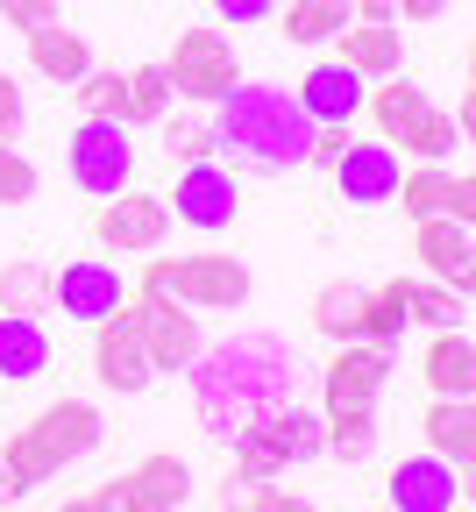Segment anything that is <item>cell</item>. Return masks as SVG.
I'll use <instances>...</instances> for the list:
<instances>
[{
  "mask_svg": "<svg viewBox=\"0 0 476 512\" xmlns=\"http://www.w3.org/2000/svg\"><path fill=\"white\" fill-rule=\"evenodd\" d=\"M214 150H228L235 171H256V178H285L299 164H313V121L292 93L278 86H235L221 100V121H214Z\"/></svg>",
  "mask_w": 476,
  "mask_h": 512,
  "instance_id": "6da1fadb",
  "label": "cell"
},
{
  "mask_svg": "<svg viewBox=\"0 0 476 512\" xmlns=\"http://www.w3.org/2000/svg\"><path fill=\"white\" fill-rule=\"evenodd\" d=\"M292 363L270 349V342H235V349H214L207 370H199V413H207L221 434H235L242 420H256L263 406L292 399Z\"/></svg>",
  "mask_w": 476,
  "mask_h": 512,
  "instance_id": "7a4b0ae2",
  "label": "cell"
},
{
  "mask_svg": "<svg viewBox=\"0 0 476 512\" xmlns=\"http://www.w3.org/2000/svg\"><path fill=\"white\" fill-rule=\"evenodd\" d=\"M363 107L377 114V143H391V150L405 143L420 164H448V157L462 150L455 114H448V107H434V100H427V86H405V72H398L391 86H377Z\"/></svg>",
  "mask_w": 476,
  "mask_h": 512,
  "instance_id": "3957f363",
  "label": "cell"
},
{
  "mask_svg": "<svg viewBox=\"0 0 476 512\" xmlns=\"http://www.w3.org/2000/svg\"><path fill=\"white\" fill-rule=\"evenodd\" d=\"M143 292H164L178 306H199V313H235L249 306L256 278L242 256H150V271H143Z\"/></svg>",
  "mask_w": 476,
  "mask_h": 512,
  "instance_id": "277c9868",
  "label": "cell"
},
{
  "mask_svg": "<svg viewBox=\"0 0 476 512\" xmlns=\"http://www.w3.org/2000/svg\"><path fill=\"white\" fill-rule=\"evenodd\" d=\"M164 79H171V93L192 100V107H221V100L242 86V64H235L228 29H214V22L178 29V43H171V57H164Z\"/></svg>",
  "mask_w": 476,
  "mask_h": 512,
  "instance_id": "5b68a950",
  "label": "cell"
},
{
  "mask_svg": "<svg viewBox=\"0 0 476 512\" xmlns=\"http://www.w3.org/2000/svg\"><path fill=\"white\" fill-rule=\"evenodd\" d=\"M64 171H72L79 192H93V200H114V192H128L135 178V143H128V121H79L72 143H64Z\"/></svg>",
  "mask_w": 476,
  "mask_h": 512,
  "instance_id": "8992f818",
  "label": "cell"
},
{
  "mask_svg": "<svg viewBox=\"0 0 476 512\" xmlns=\"http://www.w3.org/2000/svg\"><path fill=\"white\" fill-rule=\"evenodd\" d=\"M121 313L135 320V335H143L150 370H192L199 349H207V342H199V313H185V306L164 299V292H128Z\"/></svg>",
  "mask_w": 476,
  "mask_h": 512,
  "instance_id": "52a82bcc",
  "label": "cell"
},
{
  "mask_svg": "<svg viewBox=\"0 0 476 512\" xmlns=\"http://www.w3.org/2000/svg\"><path fill=\"white\" fill-rule=\"evenodd\" d=\"M185 498H192V470H185V456H171V448H157V456H143L128 477H107L93 491L100 512H178Z\"/></svg>",
  "mask_w": 476,
  "mask_h": 512,
  "instance_id": "ba28073f",
  "label": "cell"
},
{
  "mask_svg": "<svg viewBox=\"0 0 476 512\" xmlns=\"http://www.w3.org/2000/svg\"><path fill=\"white\" fill-rule=\"evenodd\" d=\"M164 207H171L185 228H199V235H221V228L242 221V178H235V164L199 157V164L178 171V192H171Z\"/></svg>",
  "mask_w": 476,
  "mask_h": 512,
  "instance_id": "9c48e42d",
  "label": "cell"
},
{
  "mask_svg": "<svg viewBox=\"0 0 476 512\" xmlns=\"http://www.w3.org/2000/svg\"><path fill=\"white\" fill-rule=\"evenodd\" d=\"M235 434H249L256 448L278 470H292V463H313V456H327V420L320 413H306L299 399H278V406H263L256 420H242Z\"/></svg>",
  "mask_w": 476,
  "mask_h": 512,
  "instance_id": "30bf717a",
  "label": "cell"
},
{
  "mask_svg": "<svg viewBox=\"0 0 476 512\" xmlns=\"http://www.w3.org/2000/svg\"><path fill=\"white\" fill-rule=\"evenodd\" d=\"M50 299L64 306V320H86V328H100L107 313H121L128 285H121V271L107 264V256H72L64 271H50Z\"/></svg>",
  "mask_w": 476,
  "mask_h": 512,
  "instance_id": "8fae6325",
  "label": "cell"
},
{
  "mask_svg": "<svg viewBox=\"0 0 476 512\" xmlns=\"http://www.w3.org/2000/svg\"><path fill=\"white\" fill-rule=\"evenodd\" d=\"M391 384V349L377 342H342L327 363V413H377Z\"/></svg>",
  "mask_w": 476,
  "mask_h": 512,
  "instance_id": "7c38bea8",
  "label": "cell"
},
{
  "mask_svg": "<svg viewBox=\"0 0 476 512\" xmlns=\"http://www.w3.org/2000/svg\"><path fill=\"white\" fill-rule=\"evenodd\" d=\"M93 228H100V242L121 249V256H150V249H164V235H171V207H164V192H114Z\"/></svg>",
  "mask_w": 476,
  "mask_h": 512,
  "instance_id": "4fadbf2b",
  "label": "cell"
},
{
  "mask_svg": "<svg viewBox=\"0 0 476 512\" xmlns=\"http://www.w3.org/2000/svg\"><path fill=\"white\" fill-rule=\"evenodd\" d=\"M327 171H334V192H342L349 207H391L398 200V178H405V164H398L391 143H356V136H349V150L334 157Z\"/></svg>",
  "mask_w": 476,
  "mask_h": 512,
  "instance_id": "5bb4252c",
  "label": "cell"
},
{
  "mask_svg": "<svg viewBox=\"0 0 476 512\" xmlns=\"http://www.w3.org/2000/svg\"><path fill=\"white\" fill-rule=\"evenodd\" d=\"M93 377L107 384V392H128V399L157 384L150 349H143V335H135V320H128V313H107L100 328H93Z\"/></svg>",
  "mask_w": 476,
  "mask_h": 512,
  "instance_id": "9a60e30c",
  "label": "cell"
},
{
  "mask_svg": "<svg viewBox=\"0 0 476 512\" xmlns=\"http://www.w3.org/2000/svg\"><path fill=\"white\" fill-rule=\"evenodd\" d=\"M299 107H306V121L313 128H349L356 114H363V72H349L342 57H327V64H313V72L299 79V93H292Z\"/></svg>",
  "mask_w": 476,
  "mask_h": 512,
  "instance_id": "2e32d148",
  "label": "cell"
},
{
  "mask_svg": "<svg viewBox=\"0 0 476 512\" xmlns=\"http://www.w3.org/2000/svg\"><path fill=\"white\" fill-rule=\"evenodd\" d=\"M29 427H36V441L50 448V456H57V470H64V463H86L93 448L107 441V420H100L93 399H50Z\"/></svg>",
  "mask_w": 476,
  "mask_h": 512,
  "instance_id": "e0dca14e",
  "label": "cell"
},
{
  "mask_svg": "<svg viewBox=\"0 0 476 512\" xmlns=\"http://www.w3.org/2000/svg\"><path fill=\"white\" fill-rule=\"evenodd\" d=\"M384 491H391V512H455V505H462L455 470L434 456V448H427V456H405Z\"/></svg>",
  "mask_w": 476,
  "mask_h": 512,
  "instance_id": "ac0fdd59",
  "label": "cell"
},
{
  "mask_svg": "<svg viewBox=\"0 0 476 512\" xmlns=\"http://www.w3.org/2000/svg\"><path fill=\"white\" fill-rule=\"evenodd\" d=\"M420 377L434 399H476V342L462 328H434L427 356H420Z\"/></svg>",
  "mask_w": 476,
  "mask_h": 512,
  "instance_id": "d6986e66",
  "label": "cell"
},
{
  "mask_svg": "<svg viewBox=\"0 0 476 512\" xmlns=\"http://www.w3.org/2000/svg\"><path fill=\"white\" fill-rule=\"evenodd\" d=\"M334 43H342V64L363 79H398L405 72V29L398 22H349Z\"/></svg>",
  "mask_w": 476,
  "mask_h": 512,
  "instance_id": "ffe728a7",
  "label": "cell"
},
{
  "mask_svg": "<svg viewBox=\"0 0 476 512\" xmlns=\"http://www.w3.org/2000/svg\"><path fill=\"white\" fill-rule=\"evenodd\" d=\"M29 64H36L50 86H79V79L93 72V43H86L79 29L50 22V29H29Z\"/></svg>",
  "mask_w": 476,
  "mask_h": 512,
  "instance_id": "44dd1931",
  "label": "cell"
},
{
  "mask_svg": "<svg viewBox=\"0 0 476 512\" xmlns=\"http://www.w3.org/2000/svg\"><path fill=\"white\" fill-rule=\"evenodd\" d=\"M413 256L427 264V278H441V285H455V292H462V271H469L476 242H469V228H462V221L434 214V221H420V235H413Z\"/></svg>",
  "mask_w": 476,
  "mask_h": 512,
  "instance_id": "7402d4cb",
  "label": "cell"
},
{
  "mask_svg": "<svg viewBox=\"0 0 476 512\" xmlns=\"http://www.w3.org/2000/svg\"><path fill=\"white\" fill-rule=\"evenodd\" d=\"M420 427H427V448H434L448 470H469L476 463V399H434Z\"/></svg>",
  "mask_w": 476,
  "mask_h": 512,
  "instance_id": "603a6c76",
  "label": "cell"
},
{
  "mask_svg": "<svg viewBox=\"0 0 476 512\" xmlns=\"http://www.w3.org/2000/svg\"><path fill=\"white\" fill-rule=\"evenodd\" d=\"M50 370V335L36 313H0V377L8 384H29Z\"/></svg>",
  "mask_w": 476,
  "mask_h": 512,
  "instance_id": "cb8c5ba5",
  "label": "cell"
},
{
  "mask_svg": "<svg viewBox=\"0 0 476 512\" xmlns=\"http://www.w3.org/2000/svg\"><path fill=\"white\" fill-rule=\"evenodd\" d=\"M349 22H356V15H349V0H285V8H278V36L299 43V50L334 43Z\"/></svg>",
  "mask_w": 476,
  "mask_h": 512,
  "instance_id": "d4e9b609",
  "label": "cell"
},
{
  "mask_svg": "<svg viewBox=\"0 0 476 512\" xmlns=\"http://www.w3.org/2000/svg\"><path fill=\"white\" fill-rule=\"evenodd\" d=\"M405 328H413V278H391V285L363 292V342L391 349Z\"/></svg>",
  "mask_w": 476,
  "mask_h": 512,
  "instance_id": "484cf974",
  "label": "cell"
},
{
  "mask_svg": "<svg viewBox=\"0 0 476 512\" xmlns=\"http://www.w3.org/2000/svg\"><path fill=\"white\" fill-rule=\"evenodd\" d=\"M171 79H164V64H135V72H121V121L128 128H150L171 114Z\"/></svg>",
  "mask_w": 476,
  "mask_h": 512,
  "instance_id": "4316f807",
  "label": "cell"
},
{
  "mask_svg": "<svg viewBox=\"0 0 476 512\" xmlns=\"http://www.w3.org/2000/svg\"><path fill=\"white\" fill-rule=\"evenodd\" d=\"M313 328L342 349V342H363V285H327L313 299Z\"/></svg>",
  "mask_w": 476,
  "mask_h": 512,
  "instance_id": "83f0119b",
  "label": "cell"
},
{
  "mask_svg": "<svg viewBox=\"0 0 476 512\" xmlns=\"http://www.w3.org/2000/svg\"><path fill=\"white\" fill-rule=\"evenodd\" d=\"M448 192H455V171H441V164H420V171L398 178V200H405V214H413V221L448 214Z\"/></svg>",
  "mask_w": 476,
  "mask_h": 512,
  "instance_id": "f1b7e54d",
  "label": "cell"
},
{
  "mask_svg": "<svg viewBox=\"0 0 476 512\" xmlns=\"http://www.w3.org/2000/svg\"><path fill=\"white\" fill-rule=\"evenodd\" d=\"M0 463H8V477L22 484V498H29L36 484H50V477H57V456H50L43 441H36V427H22L8 448H0Z\"/></svg>",
  "mask_w": 476,
  "mask_h": 512,
  "instance_id": "f546056e",
  "label": "cell"
},
{
  "mask_svg": "<svg viewBox=\"0 0 476 512\" xmlns=\"http://www.w3.org/2000/svg\"><path fill=\"white\" fill-rule=\"evenodd\" d=\"M320 420H327V456L370 463V448H377V413H320Z\"/></svg>",
  "mask_w": 476,
  "mask_h": 512,
  "instance_id": "4dcf8cb0",
  "label": "cell"
},
{
  "mask_svg": "<svg viewBox=\"0 0 476 512\" xmlns=\"http://www.w3.org/2000/svg\"><path fill=\"white\" fill-rule=\"evenodd\" d=\"M50 306V271L43 264H8L0 271V313H43Z\"/></svg>",
  "mask_w": 476,
  "mask_h": 512,
  "instance_id": "1f68e13d",
  "label": "cell"
},
{
  "mask_svg": "<svg viewBox=\"0 0 476 512\" xmlns=\"http://www.w3.org/2000/svg\"><path fill=\"white\" fill-rule=\"evenodd\" d=\"M413 320L420 328H462V292L441 278H413Z\"/></svg>",
  "mask_w": 476,
  "mask_h": 512,
  "instance_id": "d6a6232c",
  "label": "cell"
},
{
  "mask_svg": "<svg viewBox=\"0 0 476 512\" xmlns=\"http://www.w3.org/2000/svg\"><path fill=\"white\" fill-rule=\"evenodd\" d=\"M72 93H79V107H86L93 121H121V72H100V64H93Z\"/></svg>",
  "mask_w": 476,
  "mask_h": 512,
  "instance_id": "836d02e7",
  "label": "cell"
},
{
  "mask_svg": "<svg viewBox=\"0 0 476 512\" xmlns=\"http://www.w3.org/2000/svg\"><path fill=\"white\" fill-rule=\"evenodd\" d=\"M36 164L22 157V150H8V143H0V207H22V200H36Z\"/></svg>",
  "mask_w": 476,
  "mask_h": 512,
  "instance_id": "e575fe53",
  "label": "cell"
},
{
  "mask_svg": "<svg viewBox=\"0 0 476 512\" xmlns=\"http://www.w3.org/2000/svg\"><path fill=\"white\" fill-rule=\"evenodd\" d=\"M164 121H171V114H164ZM164 150H171V164H178V157L199 164V157H214V128H207V121H171Z\"/></svg>",
  "mask_w": 476,
  "mask_h": 512,
  "instance_id": "d590c367",
  "label": "cell"
},
{
  "mask_svg": "<svg viewBox=\"0 0 476 512\" xmlns=\"http://www.w3.org/2000/svg\"><path fill=\"white\" fill-rule=\"evenodd\" d=\"M0 22H8V29H50L57 22V0H0Z\"/></svg>",
  "mask_w": 476,
  "mask_h": 512,
  "instance_id": "8d00e7d4",
  "label": "cell"
},
{
  "mask_svg": "<svg viewBox=\"0 0 476 512\" xmlns=\"http://www.w3.org/2000/svg\"><path fill=\"white\" fill-rule=\"evenodd\" d=\"M285 0H214V15L221 22H235V29H249V22H270Z\"/></svg>",
  "mask_w": 476,
  "mask_h": 512,
  "instance_id": "74e56055",
  "label": "cell"
},
{
  "mask_svg": "<svg viewBox=\"0 0 476 512\" xmlns=\"http://www.w3.org/2000/svg\"><path fill=\"white\" fill-rule=\"evenodd\" d=\"M22 86H15V72H0V143H15V128H22Z\"/></svg>",
  "mask_w": 476,
  "mask_h": 512,
  "instance_id": "f35d334b",
  "label": "cell"
},
{
  "mask_svg": "<svg viewBox=\"0 0 476 512\" xmlns=\"http://www.w3.org/2000/svg\"><path fill=\"white\" fill-rule=\"evenodd\" d=\"M256 498H263V484L228 470V484H221V512H256Z\"/></svg>",
  "mask_w": 476,
  "mask_h": 512,
  "instance_id": "ab89813d",
  "label": "cell"
},
{
  "mask_svg": "<svg viewBox=\"0 0 476 512\" xmlns=\"http://www.w3.org/2000/svg\"><path fill=\"white\" fill-rule=\"evenodd\" d=\"M256 512H320L306 491H278V484H263V498H256Z\"/></svg>",
  "mask_w": 476,
  "mask_h": 512,
  "instance_id": "60d3db41",
  "label": "cell"
},
{
  "mask_svg": "<svg viewBox=\"0 0 476 512\" xmlns=\"http://www.w3.org/2000/svg\"><path fill=\"white\" fill-rule=\"evenodd\" d=\"M448 221L476 228V178H455V192H448Z\"/></svg>",
  "mask_w": 476,
  "mask_h": 512,
  "instance_id": "b9f144b4",
  "label": "cell"
},
{
  "mask_svg": "<svg viewBox=\"0 0 476 512\" xmlns=\"http://www.w3.org/2000/svg\"><path fill=\"white\" fill-rule=\"evenodd\" d=\"M349 150V128H313V164H334Z\"/></svg>",
  "mask_w": 476,
  "mask_h": 512,
  "instance_id": "7bdbcfd3",
  "label": "cell"
},
{
  "mask_svg": "<svg viewBox=\"0 0 476 512\" xmlns=\"http://www.w3.org/2000/svg\"><path fill=\"white\" fill-rule=\"evenodd\" d=\"M448 0H398V22H441Z\"/></svg>",
  "mask_w": 476,
  "mask_h": 512,
  "instance_id": "ee69618b",
  "label": "cell"
},
{
  "mask_svg": "<svg viewBox=\"0 0 476 512\" xmlns=\"http://www.w3.org/2000/svg\"><path fill=\"white\" fill-rule=\"evenodd\" d=\"M356 22H398V0H349Z\"/></svg>",
  "mask_w": 476,
  "mask_h": 512,
  "instance_id": "f6af8a7d",
  "label": "cell"
},
{
  "mask_svg": "<svg viewBox=\"0 0 476 512\" xmlns=\"http://www.w3.org/2000/svg\"><path fill=\"white\" fill-rule=\"evenodd\" d=\"M455 128H462V143L476 150V86H462V107H455Z\"/></svg>",
  "mask_w": 476,
  "mask_h": 512,
  "instance_id": "bcb514c9",
  "label": "cell"
},
{
  "mask_svg": "<svg viewBox=\"0 0 476 512\" xmlns=\"http://www.w3.org/2000/svg\"><path fill=\"white\" fill-rule=\"evenodd\" d=\"M0 505H22V484L8 477V463H0Z\"/></svg>",
  "mask_w": 476,
  "mask_h": 512,
  "instance_id": "7dc6e473",
  "label": "cell"
},
{
  "mask_svg": "<svg viewBox=\"0 0 476 512\" xmlns=\"http://www.w3.org/2000/svg\"><path fill=\"white\" fill-rule=\"evenodd\" d=\"M455 491H462V498H476V463H469V470H455Z\"/></svg>",
  "mask_w": 476,
  "mask_h": 512,
  "instance_id": "c3c4849f",
  "label": "cell"
},
{
  "mask_svg": "<svg viewBox=\"0 0 476 512\" xmlns=\"http://www.w3.org/2000/svg\"><path fill=\"white\" fill-rule=\"evenodd\" d=\"M57 512H100V505H93V491H86V498H64Z\"/></svg>",
  "mask_w": 476,
  "mask_h": 512,
  "instance_id": "681fc988",
  "label": "cell"
},
{
  "mask_svg": "<svg viewBox=\"0 0 476 512\" xmlns=\"http://www.w3.org/2000/svg\"><path fill=\"white\" fill-rule=\"evenodd\" d=\"M462 57H469V86H476V36H469V50H462Z\"/></svg>",
  "mask_w": 476,
  "mask_h": 512,
  "instance_id": "f907efd6",
  "label": "cell"
}]
</instances>
